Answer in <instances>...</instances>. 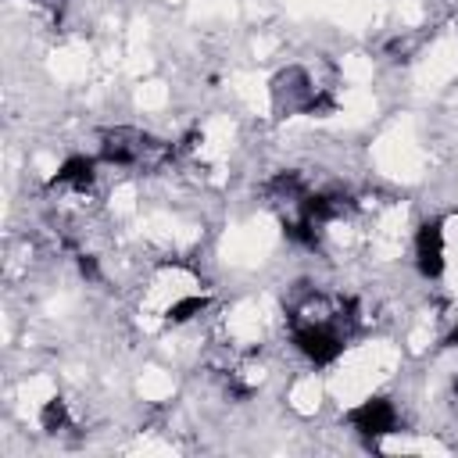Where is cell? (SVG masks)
I'll list each match as a JSON object with an SVG mask.
<instances>
[{
  "instance_id": "8992f818",
  "label": "cell",
  "mask_w": 458,
  "mask_h": 458,
  "mask_svg": "<svg viewBox=\"0 0 458 458\" xmlns=\"http://www.w3.org/2000/svg\"><path fill=\"white\" fill-rule=\"evenodd\" d=\"M444 347H458V322L451 326V333L444 336Z\"/></svg>"
},
{
  "instance_id": "3957f363",
  "label": "cell",
  "mask_w": 458,
  "mask_h": 458,
  "mask_svg": "<svg viewBox=\"0 0 458 458\" xmlns=\"http://www.w3.org/2000/svg\"><path fill=\"white\" fill-rule=\"evenodd\" d=\"M97 165H100V157L75 154V157H68V161L57 168L54 186H68V190H89V186L97 182Z\"/></svg>"
},
{
  "instance_id": "5b68a950",
  "label": "cell",
  "mask_w": 458,
  "mask_h": 458,
  "mask_svg": "<svg viewBox=\"0 0 458 458\" xmlns=\"http://www.w3.org/2000/svg\"><path fill=\"white\" fill-rule=\"evenodd\" d=\"M39 426H43V433H61V429H68V404H64L61 397H50V401L43 404V411H39Z\"/></svg>"
},
{
  "instance_id": "7a4b0ae2",
  "label": "cell",
  "mask_w": 458,
  "mask_h": 458,
  "mask_svg": "<svg viewBox=\"0 0 458 458\" xmlns=\"http://www.w3.org/2000/svg\"><path fill=\"white\" fill-rule=\"evenodd\" d=\"M444 222H422L415 233V268L422 279H440L444 276Z\"/></svg>"
},
{
  "instance_id": "52a82bcc",
  "label": "cell",
  "mask_w": 458,
  "mask_h": 458,
  "mask_svg": "<svg viewBox=\"0 0 458 458\" xmlns=\"http://www.w3.org/2000/svg\"><path fill=\"white\" fill-rule=\"evenodd\" d=\"M454 401H458V383H454Z\"/></svg>"
},
{
  "instance_id": "277c9868",
  "label": "cell",
  "mask_w": 458,
  "mask_h": 458,
  "mask_svg": "<svg viewBox=\"0 0 458 458\" xmlns=\"http://www.w3.org/2000/svg\"><path fill=\"white\" fill-rule=\"evenodd\" d=\"M204 311H208V297H200V293H186V297H179V301L168 304L165 318H168L172 326H182V322H190V318H197V315H204Z\"/></svg>"
},
{
  "instance_id": "6da1fadb",
  "label": "cell",
  "mask_w": 458,
  "mask_h": 458,
  "mask_svg": "<svg viewBox=\"0 0 458 458\" xmlns=\"http://www.w3.org/2000/svg\"><path fill=\"white\" fill-rule=\"evenodd\" d=\"M347 422H351V429H354L358 437H365V440L376 444V440L397 433L401 415H397V408H394L390 397H365L361 404H354V408L347 411Z\"/></svg>"
}]
</instances>
